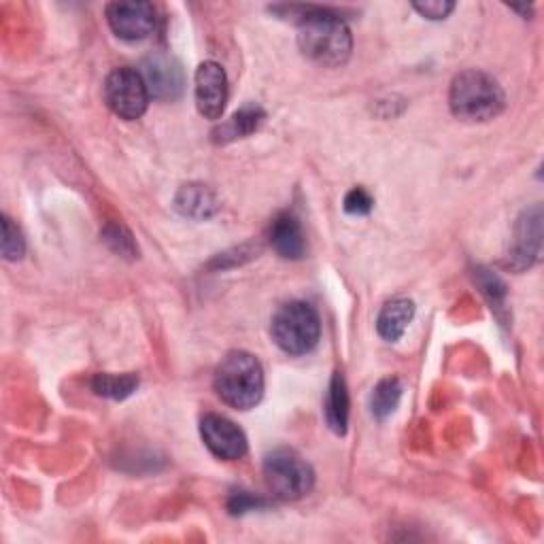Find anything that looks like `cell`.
Masks as SVG:
<instances>
[{
    "label": "cell",
    "instance_id": "7c38bea8",
    "mask_svg": "<svg viewBox=\"0 0 544 544\" xmlns=\"http://www.w3.org/2000/svg\"><path fill=\"white\" fill-rule=\"evenodd\" d=\"M540 207H534L532 211H525L519 228H517V245L513 251V262L517 268H525L530 266L532 260L538 258L540 253V236H542V228H540Z\"/></svg>",
    "mask_w": 544,
    "mask_h": 544
},
{
    "label": "cell",
    "instance_id": "d6986e66",
    "mask_svg": "<svg viewBox=\"0 0 544 544\" xmlns=\"http://www.w3.org/2000/svg\"><path fill=\"white\" fill-rule=\"evenodd\" d=\"M102 241H105L117 255H122V258L128 260L139 258V247H136L132 234L124 226L109 224L102 230Z\"/></svg>",
    "mask_w": 544,
    "mask_h": 544
},
{
    "label": "cell",
    "instance_id": "7402d4cb",
    "mask_svg": "<svg viewBox=\"0 0 544 544\" xmlns=\"http://www.w3.org/2000/svg\"><path fill=\"white\" fill-rule=\"evenodd\" d=\"M479 285L483 289V294L491 300V304L496 306V309H500V306L504 304V298H506L504 283L496 275H491V272L481 270L479 272Z\"/></svg>",
    "mask_w": 544,
    "mask_h": 544
},
{
    "label": "cell",
    "instance_id": "ac0fdd59",
    "mask_svg": "<svg viewBox=\"0 0 544 544\" xmlns=\"http://www.w3.org/2000/svg\"><path fill=\"white\" fill-rule=\"evenodd\" d=\"M402 398V383L398 377H387L377 383L370 396V411L377 419H387L396 411Z\"/></svg>",
    "mask_w": 544,
    "mask_h": 544
},
{
    "label": "cell",
    "instance_id": "4fadbf2b",
    "mask_svg": "<svg viewBox=\"0 0 544 544\" xmlns=\"http://www.w3.org/2000/svg\"><path fill=\"white\" fill-rule=\"evenodd\" d=\"M415 315V304L406 298H396L389 300L379 317H377V332L381 338H385L387 343H396V340L402 338L406 332L408 323L413 321Z\"/></svg>",
    "mask_w": 544,
    "mask_h": 544
},
{
    "label": "cell",
    "instance_id": "9c48e42d",
    "mask_svg": "<svg viewBox=\"0 0 544 544\" xmlns=\"http://www.w3.org/2000/svg\"><path fill=\"white\" fill-rule=\"evenodd\" d=\"M194 96L198 113L204 119H217L224 115L228 102V77L217 62H202L194 77Z\"/></svg>",
    "mask_w": 544,
    "mask_h": 544
},
{
    "label": "cell",
    "instance_id": "6da1fadb",
    "mask_svg": "<svg viewBox=\"0 0 544 544\" xmlns=\"http://www.w3.org/2000/svg\"><path fill=\"white\" fill-rule=\"evenodd\" d=\"M287 9V7H285ZM298 13V45L302 54L321 66H340L351 56L353 39L343 17L321 7H289Z\"/></svg>",
    "mask_w": 544,
    "mask_h": 544
},
{
    "label": "cell",
    "instance_id": "8992f818",
    "mask_svg": "<svg viewBox=\"0 0 544 544\" xmlns=\"http://www.w3.org/2000/svg\"><path fill=\"white\" fill-rule=\"evenodd\" d=\"M149 90L145 85V79L134 68H115V71L105 81V102L107 107L117 115L126 119V122H134L141 119L149 105Z\"/></svg>",
    "mask_w": 544,
    "mask_h": 544
},
{
    "label": "cell",
    "instance_id": "9a60e30c",
    "mask_svg": "<svg viewBox=\"0 0 544 544\" xmlns=\"http://www.w3.org/2000/svg\"><path fill=\"white\" fill-rule=\"evenodd\" d=\"M266 113L258 105H245L238 109L226 124H221L215 132L213 139L217 143H230L236 139H245V136L258 132V128L264 124Z\"/></svg>",
    "mask_w": 544,
    "mask_h": 544
},
{
    "label": "cell",
    "instance_id": "44dd1931",
    "mask_svg": "<svg viewBox=\"0 0 544 544\" xmlns=\"http://www.w3.org/2000/svg\"><path fill=\"white\" fill-rule=\"evenodd\" d=\"M266 506V500L253 496L251 491H232L230 498H228V510L232 515H245V513H251V510H258Z\"/></svg>",
    "mask_w": 544,
    "mask_h": 544
},
{
    "label": "cell",
    "instance_id": "3957f363",
    "mask_svg": "<svg viewBox=\"0 0 544 544\" xmlns=\"http://www.w3.org/2000/svg\"><path fill=\"white\" fill-rule=\"evenodd\" d=\"M504 90L491 75L468 68L455 75L449 90V107L464 122H489L504 109Z\"/></svg>",
    "mask_w": 544,
    "mask_h": 544
},
{
    "label": "cell",
    "instance_id": "52a82bcc",
    "mask_svg": "<svg viewBox=\"0 0 544 544\" xmlns=\"http://www.w3.org/2000/svg\"><path fill=\"white\" fill-rule=\"evenodd\" d=\"M200 436L207 449L217 459H224V462H234V459L245 457L249 449L245 432L224 415H204L200 421Z\"/></svg>",
    "mask_w": 544,
    "mask_h": 544
},
{
    "label": "cell",
    "instance_id": "ba28073f",
    "mask_svg": "<svg viewBox=\"0 0 544 544\" xmlns=\"http://www.w3.org/2000/svg\"><path fill=\"white\" fill-rule=\"evenodd\" d=\"M107 22L115 37L124 41H143L156 30V9L145 0L134 3H111L107 5Z\"/></svg>",
    "mask_w": 544,
    "mask_h": 544
},
{
    "label": "cell",
    "instance_id": "ffe728a7",
    "mask_svg": "<svg viewBox=\"0 0 544 544\" xmlns=\"http://www.w3.org/2000/svg\"><path fill=\"white\" fill-rule=\"evenodd\" d=\"M26 241L22 230L17 228L9 217H3V258L9 262H17L24 258Z\"/></svg>",
    "mask_w": 544,
    "mask_h": 544
},
{
    "label": "cell",
    "instance_id": "7a4b0ae2",
    "mask_svg": "<svg viewBox=\"0 0 544 544\" xmlns=\"http://www.w3.org/2000/svg\"><path fill=\"white\" fill-rule=\"evenodd\" d=\"M217 396L236 411H249L264 396V370L258 357L230 351L215 370Z\"/></svg>",
    "mask_w": 544,
    "mask_h": 544
},
{
    "label": "cell",
    "instance_id": "e0dca14e",
    "mask_svg": "<svg viewBox=\"0 0 544 544\" xmlns=\"http://www.w3.org/2000/svg\"><path fill=\"white\" fill-rule=\"evenodd\" d=\"M136 387H139V377L132 372L126 374H96L92 379V389L98 396L109 398V400H126L132 396Z\"/></svg>",
    "mask_w": 544,
    "mask_h": 544
},
{
    "label": "cell",
    "instance_id": "30bf717a",
    "mask_svg": "<svg viewBox=\"0 0 544 544\" xmlns=\"http://www.w3.org/2000/svg\"><path fill=\"white\" fill-rule=\"evenodd\" d=\"M141 75L151 98L175 100L183 92V71L175 58L151 56L145 60Z\"/></svg>",
    "mask_w": 544,
    "mask_h": 544
},
{
    "label": "cell",
    "instance_id": "277c9868",
    "mask_svg": "<svg viewBox=\"0 0 544 544\" xmlns=\"http://www.w3.org/2000/svg\"><path fill=\"white\" fill-rule=\"evenodd\" d=\"M272 340L289 355H304L317 347L321 323L309 302L292 300L283 304L270 323Z\"/></svg>",
    "mask_w": 544,
    "mask_h": 544
},
{
    "label": "cell",
    "instance_id": "2e32d148",
    "mask_svg": "<svg viewBox=\"0 0 544 544\" xmlns=\"http://www.w3.org/2000/svg\"><path fill=\"white\" fill-rule=\"evenodd\" d=\"M323 413H326V421L330 425V430L338 436H343L347 432V423H349V391H347V383L345 377L340 372H336L328 394H326V402H323Z\"/></svg>",
    "mask_w": 544,
    "mask_h": 544
},
{
    "label": "cell",
    "instance_id": "5bb4252c",
    "mask_svg": "<svg viewBox=\"0 0 544 544\" xmlns=\"http://www.w3.org/2000/svg\"><path fill=\"white\" fill-rule=\"evenodd\" d=\"M175 209L183 217L207 219L217 211V198L207 185L187 183L181 187L175 198Z\"/></svg>",
    "mask_w": 544,
    "mask_h": 544
},
{
    "label": "cell",
    "instance_id": "8fae6325",
    "mask_svg": "<svg viewBox=\"0 0 544 544\" xmlns=\"http://www.w3.org/2000/svg\"><path fill=\"white\" fill-rule=\"evenodd\" d=\"M270 247L285 260H300L306 253V236L300 221L292 213H281L268 228Z\"/></svg>",
    "mask_w": 544,
    "mask_h": 544
},
{
    "label": "cell",
    "instance_id": "cb8c5ba5",
    "mask_svg": "<svg viewBox=\"0 0 544 544\" xmlns=\"http://www.w3.org/2000/svg\"><path fill=\"white\" fill-rule=\"evenodd\" d=\"M413 9L428 20H445L455 5L447 3V0H425V3H413Z\"/></svg>",
    "mask_w": 544,
    "mask_h": 544
},
{
    "label": "cell",
    "instance_id": "5b68a950",
    "mask_svg": "<svg viewBox=\"0 0 544 544\" xmlns=\"http://www.w3.org/2000/svg\"><path fill=\"white\" fill-rule=\"evenodd\" d=\"M264 479L268 489L281 500H300L315 485V472L292 449H275L264 457Z\"/></svg>",
    "mask_w": 544,
    "mask_h": 544
},
{
    "label": "cell",
    "instance_id": "603a6c76",
    "mask_svg": "<svg viewBox=\"0 0 544 544\" xmlns=\"http://www.w3.org/2000/svg\"><path fill=\"white\" fill-rule=\"evenodd\" d=\"M372 207H374V200L364 187H353V190L345 196V211L349 215H368Z\"/></svg>",
    "mask_w": 544,
    "mask_h": 544
}]
</instances>
